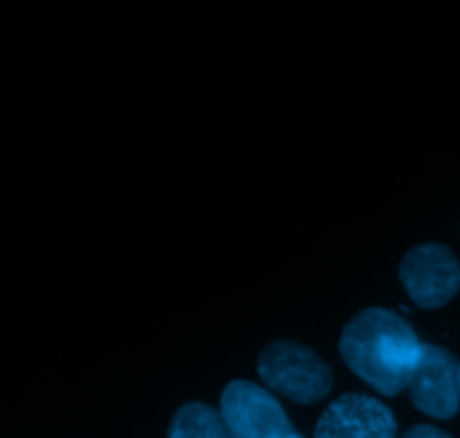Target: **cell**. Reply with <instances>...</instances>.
Wrapping results in <instances>:
<instances>
[{
	"mask_svg": "<svg viewBox=\"0 0 460 438\" xmlns=\"http://www.w3.org/2000/svg\"><path fill=\"white\" fill-rule=\"evenodd\" d=\"M256 367L268 389L295 403H319L332 387L331 367L314 351L296 342H272L261 351Z\"/></svg>",
	"mask_w": 460,
	"mask_h": 438,
	"instance_id": "7a4b0ae2",
	"label": "cell"
},
{
	"mask_svg": "<svg viewBox=\"0 0 460 438\" xmlns=\"http://www.w3.org/2000/svg\"><path fill=\"white\" fill-rule=\"evenodd\" d=\"M458 364L452 351L436 344H422L409 394L420 412L434 418H452L460 407Z\"/></svg>",
	"mask_w": 460,
	"mask_h": 438,
	"instance_id": "5b68a950",
	"label": "cell"
},
{
	"mask_svg": "<svg viewBox=\"0 0 460 438\" xmlns=\"http://www.w3.org/2000/svg\"><path fill=\"white\" fill-rule=\"evenodd\" d=\"M220 414L236 438H301L281 403L254 382H229L220 396Z\"/></svg>",
	"mask_w": 460,
	"mask_h": 438,
	"instance_id": "3957f363",
	"label": "cell"
},
{
	"mask_svg": "<svg viewBox=\"0 0 460 438\" xmlns=\"http://www.w3.org/2000/svg\"><path fill=\"white\" fill-rule=\"evenodd\" d=\"M422 344L400 315L367 308L346 324L340 351L350 371L385 396H398L411 382Z\"/></svg>",
	"mask_w": 460,
	"mask_h": 438,
	"instance_id": "6da1fadb",
	"label": "cell"
},
{
	"mask_svg": "<svg viewBox=\"0 0 460 438\" xmlns=\"http://www.w3.org/2000/svg\"><path fill=\"white\" fill-rule=\"evenodd\" d=\"M458 394H460V364H458Z\"/></svg>",
	"mask_w": 460,
	"mask_h": 438,
	"instance_id": "9c48e42d",
	"label": "cell"
},
{
	"mask_svg": "<svg viewBox=\"0 0 460 438\" xmlns=\"http://www.w3.org/2000/svg\"><path fill=\"white\" fill-rule=\"evenodd\" d=\"M400 279L420 308H440L460 291V264L449 247L425 243L404 256Z\"/></svg>",
	"mask_w": 460,
	"mask_h": 438,
	"instance_id": "277c9868",
	"label": "cell"
},
{
	"mask_svg": "<svg viewBox=\"0 0 460 438\" xmlns=\"http://www.w3.org/2000/svg\"><path fill=\"white\" fill-rule=\"evenodd\" d=\"M398 423L386 405L364 394L337 398L319 418L314 438H395Z\"/></svg>",
	"mask_w": 460,
	"mask_h": 438,
	"instance_id": "8992f818",
	"label": "cell"
},
{
	"mask_svg": "<svg viewBox=\"0 0 460 438\" xmlns=\"http://www.w3.org/2000/svg\"><path fill=\"white\" fill-rule=\"evenodd\" d=\"M402 438H452L447 432L438 430V427L431 425H416L407 432Z\"/></svg>",
	"mask_w": 460,
	"mask_h": 438,
	"instance_id": "ba28073f",
	"label": "cell"
},
{
	"mask_svg": "<svg viewBox=\"0 0 460 438\" xmlns=\"http://www.w3.org/2000/svg\"><path fill=\"white\" fill-rule=\"evenodd\" d=\"M169 438H236L220 409L205 403H189L178 409L169 427Z\"/></svg>",
	"mask_w": 460,
	"mask_h": 438,
	"instance_id": "52a82bcc",
	"label": "cell"
}]
</instances>
